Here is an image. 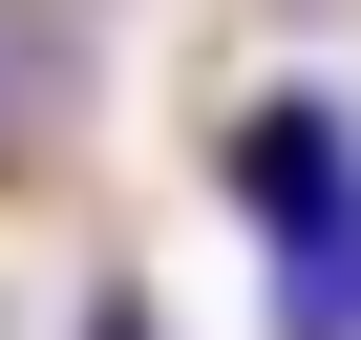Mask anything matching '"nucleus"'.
<instances>
[{
    "label": "nucleus",
    "mask_w": 361,
    "mask_h": 340,
    "mask_svg": "<svg viewBox=\"0 0 361 340\" xmlns=\"http://www.w3.org/2000/svg\"><path fill=\"white\" fill-rule=\"evenodd\" d=\"M213 213L255 234V340H361V107L340 85H234L213 107Z\"/></svg>",
    "instance_id": "1"
}]
</instances>
